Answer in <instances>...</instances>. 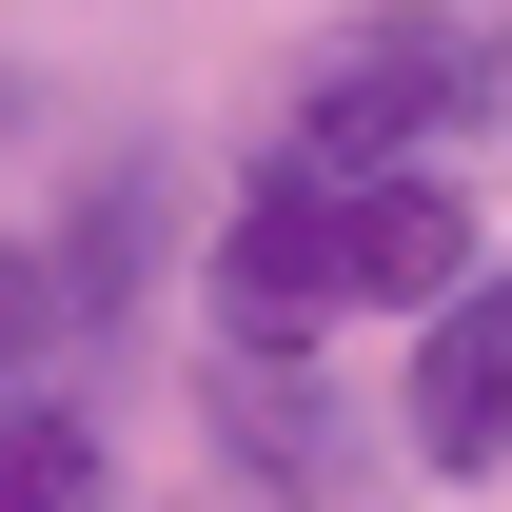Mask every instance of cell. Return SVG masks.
Instances as JSON below:
<instances>
[{"instance_id":"277c9868","label":"cell","mask_w":512,"mask_h":512,"mask_svg":"<svg viewBox=\"0 0 512 512\" xmlns=\"http://www.w3.org/2000/svg\"><path fill=\"white\" fill-rule=\"evenodd\" d=\"M217 434H237V473H276V493H355V414H335L316 394V355H296V375H276V355H217Z\"/></svg>"},{"instance_id":"6da1fadb","label":"cell","mask_w":512,"mask_h":512,"mask_svg":"<svg viewBox=\"0 0 512 512\" xmlns=\"http://www.w3.org/2000/svg\"><path fill=\"white\" fill-rule=\"evenodd\" d=\"M473 276H493V256H473L453 158H414V178H256L237 237H217V335L296 355L316 316H434Z\"/></svg>"},{"instance_id":"5b68a950","label":"cell","mask_w":512,"mask_h":512,"mask_svg":"<svg viewBox=\"0 0 512 512\" xmlns=\"http://www.w3.org/2000/svg\"><path fill=\"white\" fill-rule=\"evenodd\" d=\"M158 296V178H79V256H60V316H138Z\"/></svg>"},{"instance_id":"52a82bcc","label":"cell","mask_w":512,"mask_h":512,"mask_svg":"<svg viewBox=\"0 0 512 512\" xmlns=\"http://www.w3.org/2000/svg\"><path fill=\"white\" fill-rule=\"evenodd\" d=\"M40 316H60V276H40V256H0V394H20V355H40Z\"/></svg>"},{"instance_id":"3957f363","label":"cell","mask_w":512,"mask_h":512,"mask_svg":"<svg viewBox=\"0 0 512 512\" xmlns=\"http://www.w3.org/2000/svg\"><path fill=\"white\" fill-rule=\"evenodd\" d=\"M414 453L434 473H512V276L414 316Z\"/></svg>"},{"instance_id":"8992f818","label":"cell","mask_w":512,"mask_h":512,"mask_svg":"<svg viewBox=\"0 0 512 512\" xmlns=\"http://www.w3.org/2000/svg\"><path fill=\"white\" fill-rule=\"evenodd\" d=\"M0 512H99V434L60 394H0Z\"/></svg>"},{"instance_id":"7a4b0ae2","label":"cell","mask_w":512,"mask_h":512,"mask_svg":"<svg viewBox=\"0 0 512 512\" xmlns=\"http://www.w3.org/2000/svg\"><path fill=\"white\" fill-rule=\"evenodd\" d=\"M493 60H512V40L434 20V0L335 20V60L296 79V119H276V178H414L434 138H473V119H493Z\"/></svg>"}]
</instances>
